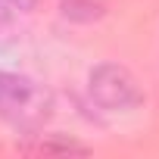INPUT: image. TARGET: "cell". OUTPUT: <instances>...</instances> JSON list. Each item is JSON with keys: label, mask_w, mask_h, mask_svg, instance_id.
<instances>
[{"label": "cell", "mask_w": 159, "mask_h": 159, "mask_svg": "<svg viewBox=\"0 0 159 159\" xmlns=\"http://www.w3.org/2000/svg\"><path fill=\"white\" fill-rule=\"evenodd\" d=\"M53 112V97L28 75L0 69V119L22 131L41 128Z\"/></svg>", "instance_id": "6da1fadb"}, {"label": "cell", "mask_w": 159, "mask_h": 159, "mask_svg": "<svg viewBox=\"0 0 159 159\" xmlns=\"http://www.w3.org/2000/svg\"><path fill=\"white\" fill-rule=\"evenodd\" d=\"M88 91L94 97L97 106L109 109V112H131L143 103V94L137 88V78L116 62H103L91 72L88 78Z\"/></svg>", "instance_id": "7a4b0ae2"}, {"label": "cell", "mask_w": 159, "mask_h": 159, "mask_svg": "<svg viewBox=\"0 0 159 159\" xmlns=\"http://www.w3.org/2000/svg\"><path fill=\"white\" fill-rule=\"evenodd\" d=\"M22 153H31V156H88L91 150L84 143H75L72 137H59V134H44L38 137L34 143H22Z\"/></svg>", "instance_id": "3957f363"}, {"label": "cell", "mask_w": 159, "mask_h": 159, "mask_svg": "<svg viewBox=\"0 0 159 159\" xmlns=\"http://www.w3.org/2000/svg\"><path fill=\"white\" fill-rule=\"evenodd\" d=\"M62 16L72 22H94L103 16V7L94 0H62Z\"/></svg>", "instance_id": "277c9868"}, {"label": "cell", "mask_w": 159, "mask_h": 159, "mask_svg": "<svg viewBox=\"0 0 159 159\" xmlns=\"http://www.w3.org/2000/svg\"><path fill=\"white\" fill-rule=\"evenodd\" d=\"M31 7H34V0H0V22L13 19L19 13H28Z\"/></svg>", "instance_id": "5b68a950"}]
</instances>
